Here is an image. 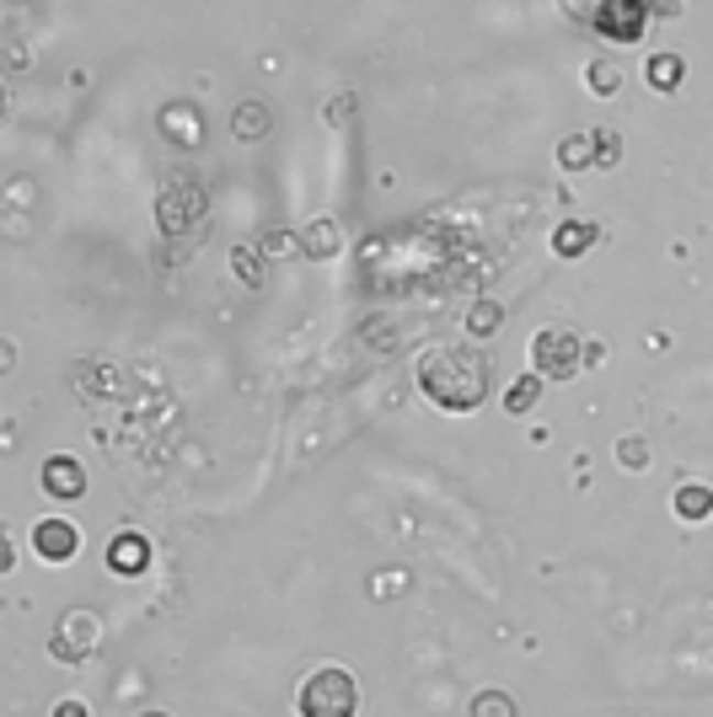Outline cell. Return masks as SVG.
Returning <instances> with one entry per match:
<instances>
[{"instance_id":"cell-6","label":"cell","mask_w":713,"mask_h":717,"mask_svg":"<svg viewBox=\"0 0 713 717\" xmlns=\"http://www.w3.org/2000/svg\"><path fill=\"white\" fill-rule=\"evenodd\" d=\"M43 493H54L59 504L81 498L86 493V466L76 461V455H48V461H43Z\"/></svg>"},{"instance_id":"cell-10","label":"cell","mask_w":713,"mask_h":717,"mask_svg":"<svg viewBox=\"0 0 713 717\" xmlns=\"http://www.w3.org/2000/svg\"><path fill=\"white\" fill-rule=\"evenodd\" d=\"M676 515L709 519L713 515V487H703V482H681V487H676Z\"/></svg>"},{"instance_id":"cell-7","label":"cell","mask_w":713,"mask_h":717,"mask_svg":"<svg viewBox=\"0 0 713 717\" xmlns=\"http://www.w3.org/2000/svg\"><path fill=\"white\" fill-rule=\"evenodd\" d=\"M145 562H151V541H145V536H134V530L113 536V547H108V567H113V573L134 578V573H145Z\"/></svg>"},{"instance_id":"cell-19","label":"cell","mask_w":713,"mask_h":717,"mask_svg":"<svg viewBox=\"0 0 713 717\" xmlns=\"http://www.w3.org/2000/svg\"><path fill=\"white\" fill-rule=\"evenodd\" d=\"M617 461H623L628 472L649 466V444H644V439H623V444H617Z\"/></svg>"},{"instance_id":"cell-5","label":"cell","mask_w":713,"mask_h":717,"mask_svg":"<svg viewBox=\"0 0 713 717\" xmlns=\"http://www.w3.org/2000/svg\"><path fill=\"white\" fill-rule=\"evenodd\" d=\"M33 552L43 562H70L81 552V530L70 525V519H39L33 525Z\"/></svg>"},{"instance_id":"cell-12","label":"cell","mask_w":713,"mask_h":717,"mask_svg":"<svg viewBox=\"0 0 713 717\" xmlns=\"http://www.w3.org/2000/svg\"><path fill=\"white\" fill-rule=\"evenodd\" d=\"M231 129H237V140H257V134H268V113H263L257 102H242L237 119H231Z\"/></svg>"},{"instance_id":"cell-14","label":"cell","mask_w":713,"mask_h":717,"mask_svg":"<svg viewBox=\"0 0 713 717\" xmlns=\"http://www.w3.org/2000/svg\"><path fill=\"white\" fill-rule=\"evenodd\" d=\"M472 717H520V713H515V696L483 691V696H472Z\"/></svg>"},{"instance_id":"cell-18","label":"cell","mask_w":713,"mask_h":717,"mask_svg":"<svg viewBox=\"0 0 713 717\" xmlns=\"http://www.w3.org/2000/svg\"><path fill=\"white\" fill-rule=\"evenodd\" d=\"M590 140H595V166H617V156H623V140H617V129H595Z\"/></svg>"},{"instance_id":"cell-22","label":"cell","mask_w":713,"mask_h":717,"mask_svg":"<svg viewBox=\"0 0 713 717\" xmlns=\"http://www.w3.org/2000/svg\"><path fill=\"white\" fill-rule=\"evenodd\" d=\"M140 717H167V713H140Z\"/></svg>"},{"instance_id":"cell-1","label":"cell","mask_w":713,"mask_h":717,"mask_svg":"<svg viewBox=\"0 0 713 717\" xmlns=\"http://www.w3.org/2000/svg\"><path fill=\"white\" fill-rule=\"evenodd\" d=\"M419 391L440 412H478L489 401V358L467 343H440L419 358Z\"/></svg>"},{"instance_id":"cell-16","label":"cell","mask_w":713,"mask_h":717,"mask_svg":"<svg viewBox=\"0 0 713 717\" xmlns=\"http://www.w3.org/2000/svg\"><path fill=\"white\" fill-rule=\"evenodd\" d=\"M558 161H563L569 172H580V166H590V161H595V140H590V134H574V140H563V151H558Z\"/></svg>"},{"instance_id":"cell-15","label":"cell","mask_w":713,"mask_h":717,"mask_svg":"<svg viewBox=\"0 0 713 717\" xmlns=\"http://www.w3.org/2000/svg\"><path fill=\"white\" fill-rule=\"evenodd\" d=\"M681 70H687V59H681V54H655V65H649V80H655L660 91H671L676 80H681Z\"/></svg>"},{"instance_id":"cell-8","label":"cell","mask_w":713,"mask_h":717,"mask_svg":"<svg viewBox=\"0 0 713 717\" xmlns=\"http://www.w3.org/2000/svg\"><path fill=\"white\" fill-rule=\"evenodd\" d=\"M300 252L317 257V263L338 257V252H343V231H338V220H311V225L300 231Z\"/></svg>"},{"instance_id":"cell-2","label":"cell","mask_w":713,"mask_h":717,"mask_svg":"<svg viewBox=\"0 0 713 717\" xmlns=\"http://www.w3.org/2000/svg\"><path fill=\"white\" fill-rule=\"evenodd\" d=\"M295 707H300V717H354L360 713V680L338 664H322L295 685Z\"/></svg>"},{"instance_id":"cell-3","label":"cell","mask_w":713,"mask_h":717,"mask_svg":"<svg viewBox=\"0 0 713 717\" xmlns=\"http://www.w3.org/2000/svg\"><path fill=\"white\" fill-rule=\"evenodd\" d=\"M531 369L542 380H574L585 369V343L569 332V327H542L531 338Z\"/></svg>"},{"instance_id":"cell-11","label":"cell","mask_w":713,"mask_h":717,"mask_svg":"<svg viewBox=\"0 0 713 717\" xmlns=\"http://www.w3.org/2000/svg\"><path fill=\"white\" fill-rule=\"evenodd\" d=\"M537 391H542V375L531 369L526 380H515V386L504 391V412H509V418H515V412H531V401H537Z\"/></svg>"},{"instance_id":"cell-21","label":"cell","mask_w":713,"mask_h":717,"mask_svg":"<svg viewBox=\"0 0 713 717\" xmlns=\"http://www.w3.org/2000/svg\"><path fill=\"white\" fill-rule=\"evenodd\" d=\"M231 263H237V268H242V279H248V284H263V274H252V257H248V252H237V257H231Z\"/></svg>"},{"instance_id":"cell-17","label":"cell","mask_w":713,"mask_h":717,"mask_svg":"<svg viewBox=\"0 0 713 717\" xmlns=\"http://www.w3.org/2000/svg\"><path fill=\"white\" fill-rule=\"evenodd\" d=\"M590 91H601V97H612V91H617V86H623V70H617V65H612V59H601V65H590Z\"/></svg>"},{"instance_id":"cell-4","label":"cell","mask_w":713,"mask_h":717,"mask_svg":"<svg viewBox=\"0 0 713 717\" xmlns=\"http://www.w3.org/2000/svg\"><path fill=\"white\" fill-rule=\"evenodd\" d=\"M97 642H102L97 616H91V610H65V616L54 621V632H48V653H54L59 664H81V659L97 653Z\"/></svg>"},{"instance_id":"cell-13","label":"cell","mask_w":713,"mask_h":717,"mask_svg":"<svg viewBox=\"0 0 713 717\" xmlns=\"http://www.w3.org/2000/svg\"><path fill=\"white\" fill-rule=\"evenodd\" d=\"M504 311L494 306V300H478L472 311H467V332H478V338H489V332H500Z\"/></svg>"},{"instance_id":"cell-9","label":"cell","mask_w":713,"mask_h":717,"mask_svg":"<svg viewBox=\"0 0 713 717\" xmlns=\"http://www.w3.org/2000/svg\"><path fill=\"white\" fill-rule=\"evenodd\" d=\"M595 236H601V231H595L590 220H569V225H558L552 252H558V257H580V252H590V246H595Z\"/></svg>"},{"instance_id":"cell-20","label":"cell","mask_w":713,"mask_h":717,"mask_svg":"<svg viewBox=\"0 0 713 717\" xmlns=\"http://www.w3.org/2000/svg\"><path fill=\"white\" fill-rule=\"evenodd\" d=\"M54 717H91V707H86V702H76V696H70V702H59V707H54Z\"/></svg>"}]
</instances>
